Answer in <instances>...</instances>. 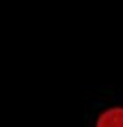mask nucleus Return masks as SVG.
<instances>
[{
  "mask_svg": "<svg viewBox=\"0 0 123 127\" xmlns=\"http://www.w3.org/2000/svg\"><path fill=\"white\" fill-rule=\"evenodd\" d=\"M98 127H123V107H112L98 118Z\"/></svg>",
  "mask_w": 123,
  "mask_h": 127,
  "instance_id": "obj_1",
  "label": "nucleus"
}]
</instances>
